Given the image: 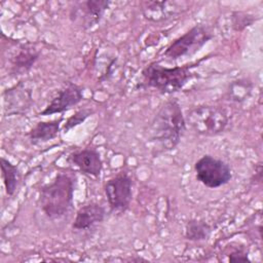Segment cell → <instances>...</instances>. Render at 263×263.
Wrapping results in <instances>:
<instances>
[{
	"mask_svg": "<svg viewBox=\"0 0 263 263\" xmlns=\"http://www.w3.org/2000/svg\"><path fill=\"white\" fill-rule=\"evenodd\" d=\"M93 113L92 110L87 109V108H83L80 109L78 111H76L73 115H71L65 122L64 126H63V130L64 133L69 132L70 129H72L75 126L80 125L82 122H84L91 114Z\"/></svg>",
	"mask_w": 263,
	"mask_h": 263,
	"instance_id": "19",
	"label": "cell"
},
{
	"mask_svg": "<svg viewBox=\"0 0 263 263\" xmlns=\"http://www.w3.org/2000/svg\"><path fill=\"white\" fill-rule=\"evenodd\" d=\"M110 1L86 0L77 2L70 11V20L84 30L91 29L102 20Z\"/></svg>",
	"mask_w": 263,
	"mask_h": 263,
	"instance_id": "8",
	"label": "cell"
},
{
	"mask_svg": "<svg viewBox=\"0 0 263 263\" xmlns=\"http://www.w3.org/2000/svg\"><path fill=\"white\" fill-rule=\"evenodd\" d=\"M237 14V21H234L233 22V26H234V29L236 31H240L242 30L245 27L247 26H250L253 22H254V18L251 17V16H247V15H243L241 16L240 13H236Z\"/></svg>",
	"mask_w": 263,
	"mask_h": 263,
	"instance_id": "21",
	"label": "cell"
},
{
	"mask_svg": "<svg viewBox=\"0 0 263 263\" xmlns=\"http://www.w3.org/2000/svg\"><path fill=\"white\" fill-rule=\"evenodd\" d=\"M252 90V83L247 79H238L229 85L228 97L234 102H241L248 98Z\"/></svg>",
	"mask_w": 263,
	"mask_h": 263,
	"instance_id": "18",
	"label": "cell"
},
{
	"mask_svg": "<svg viewBox=\"0 0 263 263\" xmlns=\"http://www.w3.org/2000/svg\"><path fill=\"white\" fill-rule=\"evenodd\" d=\"M83 100L82 88L72 82H69L59 93L48 103V105L38 113V116L53 115L64 113L77 106Z\"/></svg>",
	"mask_w": 263,
	"mask_h": 263,
	"instance_id": "10",
	"label": "cell"
},
{
	"mask_svg": "<svg viewBox=\"0 0 263 263\" xmlns=\"http://www.w3.org/2000/svg\"><path fill=\"white\" fill-rule=\"evenodd\" d=\"M186 129V121L181 106L176 99L164 102L153 116L148 126L149 139L162 150L175 149Z\"/></svg>",
	"mask_w": 263,
	"mask_h": 263,
	"instance_id": "1",
	"label": "cell"
},
{
	"mask_svg": "<svg viewBox=\"0 0 263 263\" xmlns=\"http://www.w3.org/2000/svg\"><path fill=\"white\" fill-rule=\"evenodd\" d=\"M106 217V210L97 202H88L78 209L72 224L73 230L85 231L103 222Z\"/></svg>",
	"mask_w": 263,
	"mask_h": 263,
	"instance_id": "13",
	"label": "cell"
},
{
	"mask_svg": "<svg viewBox=\"0 0 263 263\" xmlns=\"http://www.w3.org/2000/svg\"><path fill=\"white\" fill-rule=\"evenodd\" d=\"M212 38V33L204 26L200 24L195 25L182 36L173 41L164 50L163 55L165 59L172 61L191 55L197 52Z\"/></svg>",
	"mask_w": 263,
	"mask_h": 263,
	"instance_id": "6",
	"label": "cell"
},
{
	"mask_svg": "<svg viewBox=\"0 0 263 263\" xmlns=\"http://www.w3.org/2000/svg\"><path fill=\"white\" fill-rule=\"evenodd\" d=\"M0 166L5 192L8 196H12L20 184L21 173L16 165L12 164L4 157L0 158Z\"/></svg>",
	"mask_w": 263,
	"mask_h": 263,
	"instance_id": "16",
	"label": "cell"
},
{
	"mask_svg": "<svg viewBox=\"0 0 263 263\" xmlns=\"http://www.w3.org/2000/svg\"><path fill=\"white\" fill-rule=\"evenodd\" d=\"M39 54V51H36L34 48L23 46L11 60V73L20 75L28 72L38 60Z\"/></svg>",
	"mask_w": 263,
	"mask_h": 263,
	"instance_id": "15",
	"label": "cell"
},
{
	"mask_svg": "<svg viewBox=\"0 0 263 263\" xmlns=\"http://www.w3.org/2000/svg\"><path fill=\"white\" fill-rule=\"evenodd\" d=\"M104 193L112 213H124L133 199L132 178L124 172L115 175L105 183Z\"/></svg>",
	"mask_w": 263,
	"mask_h": 263,
	"instance_id": "7",
	"label": "cell"
},
{
	"mask_svg": "<svg viewBox=\"0 0 263 263\" xmlns=\"http://www.w3.org/2000/svg\"><path fill=\"white\" fill-rule=\"evenodd\" d=\"M228 260L230 262H238V261H250L248 258V253L242 249H234L228 254Z\"/></svg>",
	"mask_w": 263,
	"mask_h": 263,
	"instance_id": "20",
	"label": "cell"
},
{
	"mask_svg": "<svg viewBox=\"0 0 263 263\" xmlns=\"http://www.w3.org/2000/svg\"><path fill=\"white\" fill-rule=\"evenodd\" d=\"M186 125L199 136L214 137L223 133L228 124L227 112L217 106L199 105L186 112Z\"/></svg>",
	"mask_w": 263,
	"mask_h": 263,
	"instance_id": "4",
	"label": "cell"
},
{
	"mask_svg": "<svg viewBox=\"0 0 263 263\" xmlns=\"http://www.w3.org/2000/svg\"><path fill=\"white\" fill-rule=\"evenodd\" d=\"M188 6L187 1H143L141 11L146 20L159 23L182 13Z\"/></svg>",
	"mask_w": 263,
	"mask_h": 263,
	"instance_id": "9",
	"label": "cell"
},
{
	"mask_svg": "<svg viewBox=\"0 0 263 263\" xmlns=\"http://www.w3.org/2000/svg\"><path fill=\"white\" fill-rule=\"evenodd\" d=\"M67 161L76 166L82 174L98 178L103 170V160L99 151L95 148H84L69 154Z\"/></svg>",
	"mask_w": 263,
	"mask_h": 263,
	"instance_id": "12",
	"label": "cell"
},
{
	"mask_svg": "<svg viewBox=\"0 0 263 263\" xmlns=\"http://www.w3.org/2000/svg\"><path fill=\"white\" fill-rule=\"evenodd\" d=\"M75 180L66 173H59L51 182L42 186L38 205L43 214L51 219L65 217L73 209Z\"/></svg>",
	"mask_w": 263,
	"mask_h": 263,
	"instance_id": "2",
	"label": "cell"
},
{
	"mask_svg": "<svg viewBox=\"0 0 263 263\" xmlns=\"http://www.w3.org/2000/svg\"><path fill=\"white\" fill-rule=\"evenodd\" d=\"M196 180L208 188L216 189L228 184L232 179L230 165L210 154L201 156L194 163Z\"/></svg>",
	"mask_w": 263,
	"mask_h": 263,
	"instance_id": "5",
	"label": "cell"
},
{
	"mask_svg": "<svg viewBox=\"0 0 263 263\" xmlns=\"http://www.w3.org/2000/svg\"><path fill=\"white\" fill-rule=\"evenodd\" d=\"M193 67L194 65H184L168 68L158 63H151L142 71L141 86L154 88L163 95L177 92L193 77L191 72Z\"/></svg>",
	"mask_w": 263,
	"mask_h": 263,
	"instance_id": "3",
	"label": "cell"
},
{
	"mask_svg": "<svg viewBox=\"0 0 263 263\" xmlns=\"http://www.w3.org/2000/svg\"><path fill=\"white\" fill-rule=\"evenodd\" d=\"M62 121L63 117L50 121H40L36 123L28 134L30 142L36 145L40 143H46L57 138L61 129Z\"/></svg>",
	"mask_w": 263,
	"mask_h": 263,
	"instance_id": "14",
	"label": "cell"
},
{
	"mask_svg": "<svg viewBox=\"0 0 263 263\" xmlns=\"http://www.w3.org/2000/svg\"><path fill=\"white\" fill-rule=\"evenodd\" d=\"M4 113L6 115L25 114L33 104L32 90L23 83V81L5 89L3 92Z\"/></svg>",
	"mask_w": 263,
	"mask_h": 263,
	"instance_id": "11",
	"label": "cell"
},
{
	"mask_svg": "<svg viewBox=\"0 0 263 263\" xmlns=\"http://www.w3.org/2000/svg\"><path fill=\"white\" fill-rule=\"evenodd\" d=\"M212 232V227L203 221L190 220L186 224L185 237L191 241H200L209 238Z\"/></svg>",
	"mask_w": 263,
	"mask_h": 263,
	"instance_id": "17",
	"label": "cell"
}]
</instances>
